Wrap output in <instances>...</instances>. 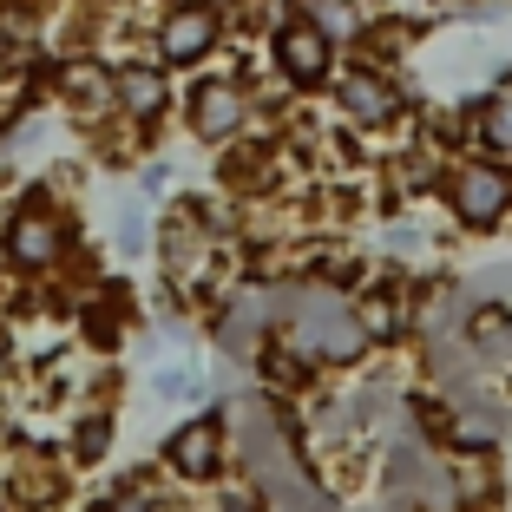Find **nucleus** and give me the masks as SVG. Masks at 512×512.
Masks as SVG:
<instances>
[{
  "mask_svg": "<svg viewBox=\"0 0 512 512\" xmlns=\"http://www.w3.org/2000/svg\"><path fill=\"white\" fill-rule=\"evenodd\" d=\"M276 60H283V73H289V79L316 86V79L329 73V33L309 27V20H289V27L276 33Z\"/></svg>",
  "mask_w": 512,
  "mask_h": 512,
  "instance_id": "nucleus-3",
  "label": "nucleus"
},
{
  "mask_svg": "<svg viewBox=\"0 0 512 512\" xmlns=\"http://www.w3.org/2000/svg\"><path fill=\"white\" fill-rule=\"evenodd\" d=\"M480 132H486V145L512 151V92H499V99L480 106Z\"/></svg>",
  "mask_w": 512,
  "mask_h": 512,
  "instance_id": "nucleus-11",
  "label": "nucleus"
},
{
  "mask_svg": "<svg viewBox=\"0 0 512 512\" xmlns=\"http://www.w3.org/2000/svg\"><path fill=\"white\" fill-rule=\"evenodd\" d=\"M60 243H66V230L46 211H20L14 230H7V250H14V263H27V270H46V263L60 256Z\"/></svg>",
  "mask_w": 512,
  "mask_h": 512,
  "instance_id": "nucleus-6",
  "label": "nucleus"
},
{
  "mask_svg": "<svg viewBox=\"0 0 512 512\" xmlns=\"http://www.w3.org/2000/svg\"><path fill=\"white\" fill-rule=\"evenodd\" d=\"M211 40H217V14H211V7H178V14L158 27V53H165L171 66L204 60V53H211Z\"/></svg>",
  "mask_w": 512,
  "mask_h": 512,
  "instance_id": "nucleus-4",
  "label": "nucleus"
},
{
  "mask_svg": "<svg viewBox=\"0 0 512 512\" xmlns=\"http://www.w3.org/2000/svg\"><path fill=\"white\" fill-rule=\"evenodd\" d=\"M512 204V178H499L493 165H460L453 171V211L467 224H499Z\"/></svg>",
  "mask_w": 512,
  "mask_h": 512,
  "instance_id": "nucleus-2",
  "label": "nucleus"
},
{
  "mask_svg": "<svg viewBox=\"0 0 512 512\" xmlns=\"http://www.w3.org/2000/svg\"><path fill=\"white\" fill-rule=\"evenodd\" d=\"M302 368H309V362H302V355H283V348H270V355H263V375H270L276 388H296Z\"/></svg>",
  "mask_w": 512,
  "mask_h": 512,
  "instance_id": "nucleus-13",
  "label": "nucleus"
},
{
  "mask_svg": "<svg viewBox=\"0 0 512 512\" xmlns=\"http://www.w3.org/2000/svg\"><path fill=\"white\" fill-rule=\"evenodd\" d=\"M165 467L178 473V480H211V473L224 467V421H217V414L184 421L178 434L165 440Z\"/></svg>",
  "mask_w": 512,
  "mask_h": 512,
  "instance_id": "nucleus-1",
  "label": "nucleus"
},
{
  "mask_svg": "<svg viewBox=\"0 0 512 512\" xmlns=\"http://www.w3.org/2000/svg\"><path fill=\"white\" fill-rule=\"evenodd\" d=\"M151 388H158V401H191V394H197V381L184 375V368H165V375L151 381Z\"/></svg>",
  "mask_w": 512,
  "mask_h": 512,
  "instance_id": "nucleus-15",
  "label": "nucleus"
},
{
  "mask_svg": "<svg viewBox=\"0 0 512 512\" xmlns=\"http://www.w3.org/2000/svg\"><path fill=\"white\" fill-rule=\"evenodd\" d=\"M66 92H73L79 106H92V99L106 106V79H92V66H73V73H66Z\"/></svg>",
  "mask_w": 512,
  "mask_h": 512,
  "instance_id": "nucleus-14",
  "label": "nucleus"
},
{
  "mask_svg": "<svg viewBox=\"0 0 512 512\" xmlns=\"http://www.w3.org/2000/svg\"><path fill=\"white\" fill-rule=\"evenodd\" d=\"M92 512H158V499L138 493V486H125V493H112L106 506H92Z\"/></svg>",
  "mask_w": 512,
  "mask_h": 512,
  "instance_id": "nucleus-16",
  "label": "nucleus"
},
{
  "mask_svg": "<svg viewBox=\"0 0 512 512\" xmlns=\"http://www.w3.org/2000/svg\"><path fill=\"white\" fill-rule=\"evenodd\" d=\"M355 322H362L368 342H388V335H401V302H394V296H362Z\"/></svg>",
  "mask_w": 512,
  "mask_h": 512,
  "instance_id": "nucleus-10",
  "label": "nucleus"
},
{
  "mask_svg": "<svg viewBox=\"0 0 512 512\" xmlns=\"http://www.w3.org/2000/svg\"><path fill=\"white\" fill-rule=\"evenodd\" d=\"M0 362H7V355H0Z\"/></svg>",
  "mask_w": 512,
  "mask_h": 512,
  "instance_id": "nucleus-17",
  "label": "nucleus"
},
{
  "mask_svg": "<svg viewBox=\"0 0 512 512\" xmlns=\"http://www.w3.org/2000/svg\"><path fill=\"white\" fill-rule=\"evenodd\" d=\"M467 335H473V348H480V355H506V348H512V316L499 309V302H486V309H473Z\"/></svg>",
  "mask_w": 512,
  "mask_h": 512,
  "instance_id": "nucleus-8",
  "label": "nucleus"
},
{
  "mask_svg": "<svg viewBox=\"0 0 512 512\" xmlns=\"http://www.w3.org/2000/svg\"><path fill=\"white\" fill-rule=\"evenodd\" d=\"M191 125H197V138H230L243 125V92L224 86V79L197 86L191 92Z\"/></svg>",
  "mask_w": 512,
  "mask_h": 512,
  "instance_id": "nucleus-5",
  "label": "nucleus"
},
{
  "mask_svg": "<svg viewBox=\"0 0 512 512\" xmlns=\"http://www.w3.org/2000/svg\"><path fill=\"white\" fill-rule=\"evenodd\" d=\"M119 99L132 119H151V112L165 106V86H158V73H145V66H132V73H119Z\"/></svg>",
  "mask_w": 512,
  "mask_h": 512,
  "instance_id": "nucleus-9",
  "label": "nucleus"
},
{
  "mask_svg": "<svg viewBox=\"0 0 512 512\" xmlns=\"http://www.w3.org/2000/svg\"><path fill=\"white\" fill-rule=\"evenodd\" d=\"M73 447H79V460H106V447H112V421H106V414H92V421H79Z\"/></svg>",
  "mask_w": 512,
  "mask_h": 512,
  "instance_id": "nucleus-12",
  "label": "nucleus"
},
{
  "mask_svg": "<svg viewBox=\"0 0 512 512\" xmlns=\"http://www.w3.org/2000/svg\"><path fill=\"white\" fill-rule=\"evenodd\" d=\"M342 106L355 112L362 125H381V119H394V106H401V92H394L381 73H348V79H342Z\"/></svg>",
  "mask_w": 512,
  "mask_h": 512,
  "instance_id": "nucleus-7",
  "label": "nucleus"
}]
</instances>
